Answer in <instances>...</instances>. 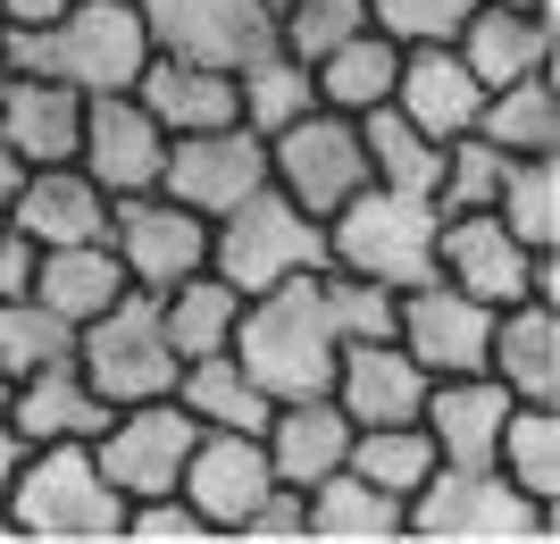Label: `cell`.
<instances>
[{
    "mask_svg": "<svg viewBox=\"0 0 560 544\" xmlns=\"http://www.w3.org/2000/svg\"><path fill=\"white\" fill-rule=\"evenodd\" d=\"M0 59L18 76H59L75 93H135L151 34H142L135 0H75L50 25H0Z\"/></svg>",
    "mask_w": 560,
    "mask_h": 544,
    "instance_id": "1",
    "label": "cell"
},
{
    "mask_svg": "<svg viewBox=\"0 0 560 544\" xmlns=\"http://www.w3.org/2000/svg\"><path fill=\"white\" fill-rule=\"evenodd\" d=\"M226 352L252 369V385L268 394V403L327 394L343 335H335L327 302H318V277H284V285H268V293H243V319H234Z\"/></svg>",
    "mask_w": 560,
    "mask_h": 544,
    "instance_id": "2",
    "label": "cell"
},
{
    "mask_svg": "<svg viewBox=\"0 0 560 544\" xmlns=\"http://www.w3.org/2000/svg\"><path fill=\"white\" fill-rule=\"evenodd\" d=\"M401 536H427V544H552L560 536V502L518 495L493 461L486 470L435 461L427 486L401 502Z\"/></svg>",
    "mask_w": 560,
    "mask_h": 544,
    "instance_id": "3",
    "label": "cell"
},
{
    "mask_svg": "<svg viewBox=\"0 0 560 544\" xmlns=\"http://www.w3.org/2000/svg\"><path fill=\"white\" fill-rule=\"evenodd\" d=\"M9 520L34 544H109L126 528V495L101 477L93 444H34L9 486Z\"/></svg>",
    "mask_w": 560,
    "mask_h": 544,
    "instance_id": "4",
    "label": "cell"
},
{
    "mask_svg": "<svg viewBox=\"0 0 560 544\" xmlns=\"http://www.w3.org/2000/svg\"><path fill=\"white\" fill-rule=\"evenodd\" d=\"M210 268L234 293H268L284 277H318L327 268V218H310L293 193L259 185L226 218H210Z\"/></svg>",
    "mask_w": 560,
    "mask_h": 544,
    "instance_id": "5",
    "label": "cell"
},
{
    "mask_svg": "<svg viewBox=\"0 0 560 544\" xmlns=\"http://www.w3.org/2000/svg\"><path fill=\"white\" fill-rule=\"evenodd\" d=\"M435 227H444V210L427 193L360 185L343 210H327V268H351V277H376L401 293V285L435 277Z\"/></svg>",
    "mask_w": 560,
    "mask_h": 544,
    "instance_id": "6",
    "label": "cell"
},
{
    "mask_svg": "<svg viewBox=\"0 0 560 544\" xmlns=\"http://www.w3.org/2000/svg\"><path fill=\"white\" fill-rule=\"evenodd\" d=\"M75 369H84V385H93L101 403L117 410V403H151V394H167L185 360L167 352L160 302L126 285V293H117L101 319H84V327H75Z\"/></svg>",
    "mask_w": 560,
    "mask_h": 544,
    "instance_id": "7",
    "label": "cell"
},
{
    "mask_svg": "<svg viewBox=\"0 0 560 544\" xmlns=\"http://www.w3.org/2000/svg\"><path fill=\"white\" fill-rule=\"evenodd\" d=\"M268 185L293 193L310 218L343 210L351 193L369 185V151H360V118L343 109H310V118L277 126L268 135Z\"/></svg>",
    "mask_w": 560,
    "mask_h": 544,
    "instance_id": "8",
    "label": "cell"
},
{
    "mask_svg": "<svg viewBox=\"0 0 560 544\" xmlns=\"http://www.w3.org/2000/svg\"><path fill=\"white\" fill-rule=\"evenodd\" d=\"M109 252L135 293H167L176 277L210 268V218L176 193H117L109 201Z\"/></svg>",
    "mask_w": 560,
    "mask_h": 544,
    "instance_id": "9",
    "label": "cell"
},
{
    "mask_svg": "<svg viewBox=\"0 0 560 544\" xmlns=\"http://www.w3.org/2000/svg\"><path fill=\"white\" fill-rule=\"evenodd\" d=\"M192 436H201V427L185 419V403H176V394H151V403H117L109 419H101L93 461H101V477H109L126 502H142V495H176Z\"/></svg>",
    "mask_w": 560,
    "mask_h": 544,
    "instance_id": "10",
    "label": "cell"
},
{
    "mask_svg": "<svg viewBox=\"0 0 560 544\" xmlns=\"http://www.w3.org/2000/svg\"><path fill=\"white\" fill-rule=\"evenodd\" d=\"M268 185V135L252 126H201V135H167V167H160V193H176L185 210L201 218H226L243 193Z\"/></svg>",
    "mask_w": 560,
    "mask_h": 544,
    "instance_id": "11",
    "label": "cell"
},
{
    "mask_svg": "<svg viewBox=\"0 0 560 544\" xmlns=\"http://www.w3.org/2000/svg\"><path fill=\"white\" fill-rule=\"evenodd\" d=\"M394 344L419 360L427 378H468V369H486L493 310L477 293H460V285H444V277H419V285H401Z\"/></svg>",
    "mask_w": 560,
    "mask_h": 544,
    "instance_id": "12",
    "label": "cell"
},
{
    "mask_svg": "<svg viewBox=\"0 0 560 544\" xmlns=\"http://www.w3.org/2000/svg\"><path fill=\"white\" fill-rule=\"evenodd\" d=\"M151 50L176 59H210V68H243L252 50L277 43V9L268 0H135Z\"/></svg>",
    "mask_w": 560,
    "mask_h": 544,
    "instance_id": "13",
    "label": "cell"
},
{
    "mask_svg": "<svg viewBox=\"0 0 560 544\" xmlns=\"http://www.w3.org/2000/svg\"><path fill=\"white\" fill-rule=\"evenodd\" d=\"M452 50L477 68L486 93L511 76H544L560 68V0H477L452 34Z\"/></svg>",
    "mask_w": 560,
    "mask_h": 544,
    "instance_id": "14",
    "label": "cell"
},
{
    "mask_svg": "<svg viewBox=\"0 0 560 544\" xmlns=\"http://www.w3.org/2000/svg\"><path fill=\"white\" fill-rule=\"evenodd\" d=\"M435 277L460 285V293H477L486 310L536 302V252H527L493 210H452L444 227H435Z\"/></svg>",
    "mask_w": 560,
    "mask_h": 544,
    "instance_id": "15",
    "label": "cell"
},
{
    "mask_svg": "<svg viewBox=\"0 0 560 544\" xmlns=\"http://www.w3.org/2000/svg\"><path fill=\"white\" fill-rule=\"evenodd\" d=\"M75 167L93 176L101 193H160L167 167V126H151L135 93H93L84 101V142H75Z\"/></svg>",
    "mask_w": 560,
    "mask_h": 544,
    "instance_id": "16",
    "label": "cell"
},
{
    "mask_svg": "<svg viewBox=\"0 0 560 544\" xmlns=\"http://www.w3.org/2000/svg\"><path fill=\"white\" fill-rule=\"evenodd\" d=\"M268 486H277L268 444H259V436H234V427H201L192 452H185V477H176V495L210 520V536H234L243 511H252Z\"/></svg>",
    "mask_w": 560,
    "mask_h": 544,
    "instance_id": "17",
    "label": "cell"
},
{
    "mask_svg": "<svg viewBox=\"0 0 560 544\" xmlns=\"http://www.w3.org/2000/svg\"><path fill=\"white\" fill-rule=\"evenodd\" d=\"M502 419H511V385L468 369V378H427V403H419V427L435 461H460V470H486L493 444H502Z\"/></svg>",
    "mask_w": 560,
    "mask_h": 544,
    "instance_id": "18",
    "label": "cell"
},
{
    "mask_svg": "<svg viewBox=\"0 0 560 544\" xmlns=\"http://www.w3.org/2000/svg\"><path fill=\"white\" fill-rule=\"evenodd\" d=\"M394 109L419 135L452 142L477 126V109H486V84H477V68H468L452 43H410L401 50V76H394Z\"/></svg>",
    "mask_w": 560,
    "mask_h": 544,
    "instance_id": "19",
    "label": "cell"
},
{
    "mask_svg": "<svg viewBox=\"0 0 560 544\" xmlns=\"http://www.w3.org/2000/svg\"><path fill=\"white\" fill-rule=\"evenodd\" d=\"M9 227H18L34 252H50V243H101L109 235V193H101L75 160L25 167L18 201H9Z\"/></svg>",
    "mask_w": 560,
    "mask_h": 544,
    "instance_id": "20",
    "label": "cell"
},
{
    "mask_svg": "<svg viewBox=\"0 0 560 544\" xmlns=\"http://www.w3.org/2000/svg\"><path fill=\"white\" fill-rule=\"evenodd\" d=\"M335 403H343L351 427H394V419H419L427 403V369L401 352L394 335H376V344H343L335 352Z\"/></svg>",
    "mask_w": 560,
    "mask_h": 544,
    "instance_id": "21",
    "label": "cell"
},
{
    "mask_svg": "<svg viewBox=\"0 0 560 544\" xmlns=\"http://www.w3.org/2000/svg\"><path fill=\"white\" fill-rule=\"evenodd\" d=\"M0 142H9L25 167L75 160V142H84V93L59 84V76H18V68H9V93H0Z\"/></svg>",
    "mask_w": 560,
    "mask_h": 544,
    "instance_id": "22",
    "label": "cell"
},
{
    "mask_svg": "<svg viewBox=\"0 0 560 544\" xmlns=\"http://www.w3.org/2000/svg\"><path fill=\"white\" fill-rule=\"evenodd\" d=\"M135 101L151 109V126H167V135L243 126V118H234V68H210V59H176V50H151V59H142Z\"/></svg>",
    "mask_w": 560,
    "mask_h": 544,
    "instance_id": "23",
    "label": "cell"
},
{
    "mask_svg": "<svg viewBox=\"0 0 560 544\" xmlns=\"http://www.w3.org/2000/svg\"><path fill=\"white\" fill-rule=\"evenodd\" d=\"M486 378L511 385V403H560V302H502L493 310Z\"/></svg>",
    "mask_w": 560,
    "mask_h": 544,
    "instance_id": "24",
    "label": "cell"
},
{
    "mask_svg": "<svg viewBox=\"0 0 560 544\" xmlns=\"http://www.w3.org/2000/svg\"><path fill=\"white\" fill-rule=\"evenodd\" d=\"M0 410L18 419L25 444H93L101 419H109V403L84 385V369H75V360H59V369H34V378H9Z\"/></svg>",
    "mask_w": 560,
    "mask_h": 544,
    "instance_id": "25",
    "label": "cell"
},
{
    "mask_svg": "<svg viewBox=\"0 0 560 544\" xmlns=\"http://www.w3.org/2000/svg\"><path fill=\"white\" fill-rule=\"evenodd\" d=\"M259 444H268V470H277L284 486H318L327 470H343L351 419H343V403H335V394H293V403L268 410Z\"/></svg>",
    "mask_w": 560,
    "mask_h": 544,
    "instance_id": "26",
    "label": "cell"
},
{
    "mask_svg": "<svg viewBox=\"0 0 560 544\" xmlns=\"http://www.w3.org/2000/svg\"><path fill=\"white\" fill-rule=\"evenodd\" d=\"M394 76H401V43L394 34H376V25H351L343 43H327L310 59V84H318V109H385L394 101Z\"/></svg>",
    "mask_w": 560,
    "mask_h": 544,
    "instance_id": "27",
    "label": "cell"
},
{
    "mask_svg": "<svg viewBox=\"0 0 560 544\" xmlns=\"http://www.w3.org/2000/svg\"><path fill=\"white\" fill-rule=\"evenodd\" d=\"M43 310H59L68 327H84V319H101V310L126 293V268H117L109 235L101 243H50V252H34V285H25Z\"/></svg>",
    "mask_w": 560,
    "mask_h": 544,
    "instance_id": "28",
    "label": "cell"
},
{
    "mask_svg": "<svg viewBox=\"0 0 560 544\" xmlns=\"http://www.w3.org/2000/svg\"><path fill=\"white\" fill-rule=\"evenodd\" d=\"M468 135H486L502 160H544V151H560V68L493 84Z\"/></svg>",
    "mask_w": 560,
    "mask_h": 544,
    "instance_id": "29",
    "label": "cell"
},
{
    "mask_svg": "<svg viewBox=\"0 0 560 544\" xmlns=\"http://www.w3.org/2000/svg\"><path fill=\"white\" fill-rule=\"evenodd\" d=\"M302 520H310V544H394L401 502L385 486H369L360 470H327L318 486H302Z\"/></svg>",
    "mask_w": 560,
    "mask_h": 544,
    "instance_id": "30",
    "label": "cell"
},
{
    "mask_svg": "<svg viewBox=\"0 0 560 544\" xmlns=\"http://www.w3.org/2000/svg\"><path fill=\"white\" fill-rule=\"evenodd\" d=\"M167 394L185 403V419H192V427H234V436H259V427H268V410H277V403H268V394L252 385V369H243L234 352H201V360H185Z\"/></svg>",
    "mask_w": 560,
    "mask_h": 544,
    "instance_id": "31",
    "label": "cell"
},
{
    "mask_svg": "<svg viewBox=\"0 0 560 544\" xmlns=\"http://www.w3.org/2000/svg\"><path fill=\"white\" fill-rule=\"evenodd\" d=\"M151 302H160V327H167V352H176V360L226 352L234 319H243V293H234L218 268H192V277H176L167 293H151Z\"/></svg>",
    "mask_w": 560,
    "mask_h": 544,
    "instance_id": "32",
    "label": "cell"
},
{
    "mask_svg": "<svg viewBox=\"0 0 560 544\" xmlns=\"http://www.w3.org/2000/svg\"><path fill=\"white\" fill-rule=\"evenodd\" d=\"M318 109V84H310V59H293L284 43L252 50L243 68H234V118L252 126V135H277V126L310 118Z\"/></svg>",
    "mask_w": 560,
    "mask_h": 544,
    "instance_id": "33",
    "label": "cell"
},
{
    "mask_svg": "<svg viewBox=\"0 0 560 544\" xmlns=\"http://www.w3.org/2000/svg\"><path fill=\"white\" fill-rule=\"evenodd\" d=\"M360 151H369V185H394V193H427L435 201V167H444V142L419 135L394 101L385 109H360Z\"/></svg>",
    "mask_w": 560,
    "mask_h": 544,
    "instance_id": "34",
    "label": "cell"
},
{
    "mask_svg": "<svg viewBox=\"0 0 560 544\" xmlns=\"http://www.w3.org/2000/svg\"><path fill=\"white\" fill-rule=\"evenodd\" d=\"M493 470L511 477L518 495L560 502V403H511L502 444H493Z\"/></svg>",
    "mask_w": 560,
    "mask_h": 544,
    "instance_id": "35",
    "label": "cell"
},
{
    "mask_svg": "<svg viewBox=\"0 0 560 544\" xmlns=\"http://www.w3.org/2000/svg\"><path fill=\"white\" fill-rule=\"evenodd\" d=\"M343 470H360L369 486H385L394 502H410L427 486V470H435V444H427L419 419H394V427H351V452Z\"/></svg>",
    "mask_w": 560,
    "mask_h": 544,
    "instance_id": "36",
    "label": "cell"
},
{
    "mask_svg": "<svg viewBox=\"0 0 560 544\" xmlns=\"http://www.w3.org/2000/svg\"><path fill=\"white\" fill-rule=\"evenodd\" d=\"M493 218H502L527 252H552L560 243V151L511 160V176H502V193H493Z\"/></svg>",
    "mask_w": 560,
    "mask_h": 544,
    "instance_id": "37",
    "label": "cell"
},
{
    "mask_svg": "<svg viewBox=\"0 0 560 544\" xmlns=\"http://www.w3.org/2000/svg\"><path fill=\"white\" fill-rule=\"evenodd\" d=\"M75 360V327L59 310H43L34 293H9L0 302V378H34V369H59Z\"/></svg>",
    "mask_w": 560,
    "mask_h": 544,
    "instance_id": "38",
    "label": "cell"
},
{
    "mask_svg": "<svg viewBox=\"0 0 560 544\" xmlns=\"http://www.w3.org/2000/svg\"><path fill=\"white\" fill-rule=\"evenodd\" d=\"M318 302H327V319H335L343 344H376V335H394V319H401L394 285L351 277V268H318Z\"/></svg>",
    "mask_w": 560,
    "mask_h": 544,
    "instance_id": "39",
    "label": "cell"
},
{
    "mask_svg": "<svg viewBox=\"0 0 560 544\" xmlns=\"http://www.w3.org/2000/svg\"><path fill=\"white\" fill-rule=\"evenodd\" d=\"M502 176H511V160L493 151L486 135H452L444 142V167H435V210H493V193H502Z\"/></svg>",
    "mask_w": 560,
    "mask_h": 544,
    "instance_id": "40",
    "label": "cell"
},
{
    "mask_svg": "<svg viewBox=\"0 0 560 544\" xmlns=\"http://www.w3.org/2000/svg\"><path fill=\"white\" fill-rule=\"evenodd\" d=\"M351 25H369V0H277V43L293 59H318L327 43H343Z\"/></svg>",
    "mask_w": 560,
    "mask_h": 544,
    "instance_id": "41",
    "label": "cell"
},
{
    "mask_svg": "<svg viewBox=\"0 0 560 544\" xmlns=\"http://www.w3.org/2000/svg\"><path fill=\"white\" fill-rule=\"evenodd\" d=\"M468 9H477V0H369V25L410 50V43H452Z\"/></svg>",
    "mask_w": 560,
    "mask_h": 544,
    "instance_id": "42",
    "label": "cell"
},
{
    "mask_svg": "<svg viewBox=\"0 0 560 544\" xmlns=\"http://www.w3.org/2000/svg\"><path fill=\"white\" fill-rule=\"evenodd\" d=\"M117 536H135V544H210V520H201L185 495H142V502H126V528H117Z\"/></svg>",
    "mask_w": 560,
    "mask_h": 544,
    "instance_id": "43",
    "label": "cell"
},
{
    "mask_svg": "<svg viewBox=\"0 0 560 544\" xmlns=\"http://www.w3.org/2000/svg\"><path fill=\"white\" fill-rule=\"evenodd\" d=\"M243 544H310V520H302V486H268V495L243 511V528H234Z\"/></svg>",
    "mask_w": 560,
    "mask_h": 544,
    "instance_id": "44",
    "label": "cell"
},
{
    "mask_svg": "<svg viewBox=\"0 0 560 544\" xmlns=\"http://www.w3.org/2000/svg\"><path fill=\"white\" fill-rule=\"evenodd\" d=\"M25 285H34V243L0 218V302H9V293H25Z\"/></svg>",
    "mask_w": 560,
    "mask_h": 544,
    "instance_id": "45",
    "label": "cell"
},
{
    "mask_svg": "<svg viewBox=\"0 0 560 544\" xmlns=\"http://www.w3.org/2000/svg\"><path fill=\"white\" fill-rule=\"evenodd\" d=\"M25 436H18V419H9V410H0V502H9V486H18V470H25Z\"/></svg>",
    "mask_w": 560,
    "mask_h": 544,
    "instance_id": "46",
    "label": "cell"
},
{
    "mask_svg": "<svg viewBox=\"0 0 560 544\" xmlns=\"http://www.w3.org/2000/svg\"><path fill=\"white\" fill-rule=\"evenodd\" d=\"M59 9H75V0H0V25H50Z\"/></svg>",
    "mask_w": 560,
    "mask_h": 544,
    "instance_id": "47",
    "label": "cell"
},
{
    "mask_svg": "<svg viewBox=\"0 0 560 544\" xmlns=\"http://www.w3.org/2000/svg\"><path fill=\"white\" fill-rule=\"evenodd\" d=\"M18 185H25V160L0 142V218H9V201H18Z\"/></svg>",
    "mask_w": 560,
    "mask_h": 544,
    "instance_id": "48",
    "label": "cell"
},
{
    "mask_svg": "<svg viewBox=\"0 0 560 544\" xmlns=\"http://www.w3.org/2000/svg\"><path fill=\"white\" fill-rule=\"evenodd\" d=\"M9 536H18V520H9V502H0V544H9Z\"/></svg>",
    "mask_w": 560,
    "mask_h": 544,
    "instance_id": "49",
    "label": "cell"
},
{
    "mask_svg": "<svg viewBox=\"0 0 560 544\" xmlns=\"http://www.w3.org/2000/svg\"><path fill=\"white\" fill-rule=\"evenodd\" d=\"M0 93H9V59H0Z\"/></svg>",
    "mask_w": 560,
    "mask_h": 544,
    "instance_id": "50",
    "label": "cell"
},
{
    "mask_svg": "<svg viewBox=\"0 0 560 544\" xmlns=\"http://www.w3.org/2000/svg\"><path fill=\"white\" fill-rule=\"evenodd\" d=\"M0 394H9V378H0Z\"/></svg>",
    "mask_w": 560,
    "mask_h": 544,
    "instance_id": "51",
    "label": "cell"
},
{
    "mask_svg": "<svg viewBox=\"0 0 560 544\" xmlns=\"http://www.w3.org/2000/svg\"><path fill=\"white\" fill-rule=\"evenodd\" d=\"M268 9H277V0H268Z\"/></svg>",
    "mask_w": 560,
    "mask_h": 544,
    "instance_id": "52",
    "label": "cell"
}]
</instances>
